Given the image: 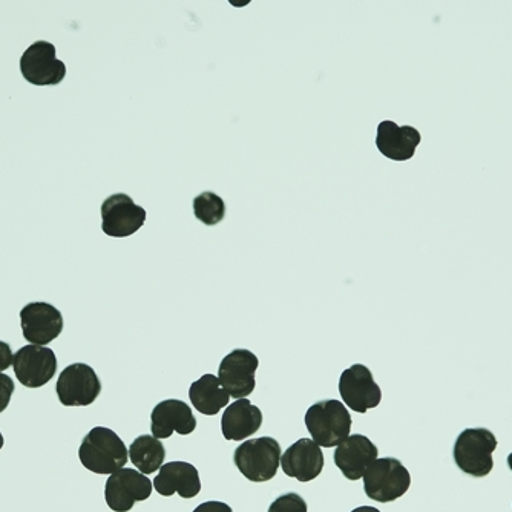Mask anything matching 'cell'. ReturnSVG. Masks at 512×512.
I'll return each mask as SVG.
<instances>
[{"label": "cell", "instance_id": "cell-1", "mask_svg": "<svg viewBox=\"0 0 512 512\" xmlns=\"http://www.w3.org/2000/svg\"><path fill=\"white\" fill-rule=\"evenodd\" d=\"M79 459L86 470L100 476H111L125 468L129 451L119 434L108 427H94L79 448Z\"/></svg>", "mask_w": 512, "mask_h": 512}, {"label": "cell", "instance_id": "cell-2", "mask_svg": "<svg viewBox=\"0 0 512 512\" xmlns=\"http://www.w3.org/2000/svg\"><path fill=\"white\" fill-rule=\"evenodd\" d=\"M310 436L321 448H336L352 431V414L344 402L327 399L313 404L304 416Z\"/></svg>", "mask_w": 512, "mask_h": 512}, {"label": "cell", "instance_id": "cell-3", "mask_svg": "<svg viewBox=\"0 0 512 512\" xmlns=\"http://www.w3.org/2000/svg\"><path fill=\"white\" fill-rule=\"evenodd\" d=\"M497 442L493 431L486 428H467L457 437L453 448L454 462L463 474L486 477L493 471V453Z\"/></svg>", "mask_w": 512, "mask_h": 512}, {"label": "cell", "instance_id": "cell-4", "mask_svg": "<svg viewBox=\"0 0 512 512\" xmlns=\"http://www.w3.org/2000/svg\"><path fill=\"white\" fill-rule=\"evenodd\" d=\"M234 462L250 482H269L281 467V445L270 436L244 440L235 450Z\"/></svg>", "mask_w": 512, "mask_h": 512}, {"label": "cell", "instance_id": "cell-5", "mask_svg": "<svg viewBox=\"0 0 512 512\" xmlns=\"http://www.w3.org/2000/svg\"><path fill=\"white\" fill-rule=\"evenodd\" d=\"M364 491L368 499L379 503H390L401 499L410 490V471L401 460L394 457H381L371 463L365 471Z\"/></svg>", "mask_w": 512, "mask_h": 512}, {"label": "cell", "instance_id": "cell-6", "mask_svg": "<svg viewBox=\"0 0 512 512\" xmlns=\"http://www.w3.org/2000/svg\"><path fill=\"white\" fill-rule=\"evenodd\" d=\"M56 391L63 407H89L99 399L102 381L91 365L77 362L60 373Z\"/></svg>", "mask_w": 512, "mask_h": 512}, {"label": "cell", "instance_id": "cell-7", "mask_svg": "<svg viewBox=\"0 0 512 512\" xmlns=\"http://www.w3.org/2000/svg\"><path fill=\"white\" fill-rule=\"evenodd\" d=\"M339 394L345 407L359 414L373 410L382 401L381 387L376 384L370 368L364 364H355L342 371Z\"/></svg>", "mask_w": 512, "mask_h": 512}, {"label": "cell", "instance_id": "cell-8", "mask_svg": "<svg viewBox=\"0 0 512 512\" xmlns=\"http://www.w3.org/2000/svg\"><path fill=\"white\" fill-rule=\"evenodd\" d=\"M14 375L30 390L45 387L57 373V356L43 345H25L14 353Z\"/></svg>", "mask_w": 512, "mask_h": 512}, {"label": "cell", "instance_id": "cell-9", "mask_svg": "<svg viewBox=\"0 0 512 512\" xmlns=\"http://www.w3.org/2000/svg\"><path fill=\"white\" fill-rule=\"evenodd\" d=\"M152 490L154 486L148 476L134 468H122L106 480V505L114 512H129L135 503L148 500Z\"/></svg>", "mask_w": 512, "mask_h": 512}, {"label": "cell", "instance_id": "cell-10", "mask_svg": "<svg viewBox=\"0 0 512 512\" xmlns=\"http://www.w3.org/2000/svg\"><path fill=\"white\" fill-rule=\"evenodd\" d=\"M20 73L31 85H59L66 76V65L56 57L53 43L34 42L20 57Z\"/></svg>", "mask_w": 512, "mask_h": 512}, {"label": "cell", "instance_id": "cell-11", "mask_svg": "<svg viewBox=\"0 0 512 512\" xmlns=\"http://www.w3.org/2000/svg\"><path fill=\"white\" fill-rule=\"evenodd\" d=\"M260 359L246 348H235L224 356L218 368V379L234 399H246L256 387L255 373Z\"/></svg>", "mask_w": 512, "mask_h": 512}, {"label": "cell", "instance_id": "cell-12", "mask_svg": "<svg viewBox=\"0 0 512 512\" xmlns=\"http://www.w3.org/2000/svg\"><path fill=\"white\" fill-rule=\"evenodd\" d=\"M102 230L108 237L126 238L134 235L145 224L146 214L142 206L134 203L129 195L114 194L102 204Z\"/></svg>", "mask_w": 512, "mask_h": 512}, {"label": "cell", "instance_id": "cell-13", "mask_svg": "<svg viewBox=\"0 0 512 512\" xmlns=\"http://www.w3.org/2000/svg\"><path fill=\"white\" fill-rule=\"evenodd\" d=\"M20 327L30 344L46 347L62 335L63 315L48 302H30L20 310Z\"/></svg>", "mask_w": 512, "mask_h": 512}, {"label": "cell", "instance_id": "cell-14", "mask_svg": "<svg viewBox=\"0 0 512 512\" xmlns=\"http://www.w3.org/2000/svg\"><path fill=\"white\" fill-rule=\"evenodd\" d=\"M197 428L192 408L180 399L158 402L151 413V431L155 439H169L174 433L189 436Z\"/></svg>", "mask_w": 512, "mask_h": 512}, {"label": "cell", "instance_id": "cell-15", "mask_svg": "<svg viewBox=\"0 0 512 512\" xmlns=\"http://www.w3.org/2000/svg\"><path fill=\"white\" fill-rule=\"evenodd\" d=\"M281 468L286 476L298 482H312L324 470V453L315 440L302 437L284 451Z\"/></svg>", "mask_w": 512, "mask_h": 512}, {"label": "cell", "instance_id": "cell-16", "mask_svg": "<svg viewBox=\"0 0 512 512\" xmlns=\"http://www.w3.org/2000/svg\"><path fill=\"white\" fill-rule=\"evenodd\" d=\"M378 456V447L367 436L353 434L336 447L333 459L342 476L356 482L364 477L365 471L378 459Z\"/></svg>", "mask_w": 512, "mask_h": 512}, {"label": "cell", "instance_id": "cell-17", "mask_svg": "<svg viewBox=\"0 0 512 512\" xmlns=\"http://www.w3.org/2000/svg\"><path fill=\"white\" fill-rule=\"evenodd\" d=\"M154 488L163 497L178 494L181 499H194L201 491L200 473L189 462L165 463L155 476Z\"/></svg>", "mask_w": 512, "mask_h": 512}, {"label": "cell", "instance_id": "cell-18", "mask_svg": "<svg viewBox=\"0 0 512 512\" xmlns=\"http://www.w3.org/2000/svg\"><path fill=\"white\" fill-rule=\"evenodd\" d=\"M419 145L421 132L413 126H398L391 120L379 123L376 146L384 157L393 161L410 160Z\"/></svg>", "mask_w": 512, "mask_h": 512}, {"label": "cell", "instance_id": "cell-19", "mask_svg": "<svg viewBox=\"0 0 512 512\" xmlns=\"http://www.w3.org/2000/svg\"><path fill=\"white\" fill-rule=\"evenodd\" d=\"M263 425V413L249 399H237L227 405L221 417V431L226 440L249 439L260 431Z\"/></svg>", "mask_w": 512, "mask_h": 512}, {"label": "cell", "instance_id": "cell-20", "mask_svg": "<svg viewBox=\"0 0 512 512\" xmlns=\"http://www.w3.org/2000/svg\"><path fill=\"white\" fill-rule=\"evenodd\" d=\"M189 399L195 410L200 411L204 416H215L229 405L230 394L224 390L218 376L207 373L198 381L192 382L189 388Z\"/></svg>", "mask_w": 512, "mask_h": 512}, {"label": "cell", "instance_id": "cell-21", "mask_svg": "<svg viewBox=\"0 0 512 512\" xmlns=\"http://www.w3.org/2000/svg\"><path fill=\"white\" fill-rule=\"evenodd\" d=\"M129 459L140 473L149 476L157 473L165 465L166 448L160 439L149 434H142L134 439L129 447Z\"/></svg>", "mask_w": 512, "mask_h": 512}, {"label": "cell", "instance_id": "cell-22", "mask_svg": "<svg viewBox=\"0 0 512 512\" xmlns=\"http://www.w3.org/2000/svg\"><path fill=\"white\" fill-rule=\"evenodd\" d=\"M192 206H194L195 218L206 226H217L226 217V204L223 198L214 192H201L197 198H194Z\"/></svg>", "mask_w": 512, "mask_h": 512}, {"label": "cell", "instance_id": "cell-23", "mask_svg": "<svg viewBox=\"0 0 512 512\" xmlns=\"http://www.w3.org/2000/svg\"><path fill=\"white\" fill-rule=\"evenodd\" d=\"M267 512H309V506L299 494L286 493L276 497Z\"/></svg>", "mask_w": 512, "mask_h": 512}, {"label": "cell", "instance_id": "cell-24", "mask_svg": "<svg viewBox=\"0 0 512 512\" xmlns=\"http://www.w3.org/2000/svg\"><path fill=\"white\" fill-rule=\"evenodd\" d=\"M14 390H16V385H14L13 379L4 375V373H0V413L7 410L11 398H13Z\"/></svg>", "mask_w": 512, "mask_h": 512}, {"label": "cell", "instance_id": "cell-25", "mask_svg": "<svg viewBox=\"0 0 512 512\" xmlns=\"http://www.w3.org/2000/svg\"><path fill=\"white\" fill-rule=\"evenodd\" d=\"M192 512H234V509L220 500H209L198 505Z\"/></svg>", "mask_w": 512, "mask_h": 512}, {"label": "cell", "instance_id": "cell-26", "mask_svg": "<svg viewBox=\"0 0 512 512\" xmlns=\"http://www.w3.org/2000/svg\"><path fill=\"white\" fill-rule=\"evenodd\" d=\"M13 350L8 342L0 341V373H4L5 370L13 365Z\"/></svg>", "mask_w": 512, "mask_h": 512}, {"label": "cell", "instance_id": "cell-27", "mask_svg": "<svg viewBox=\"0 0 512 512\" xmlns=\"http://www.w3.org/2000/svg\"><path fill=\"white\" fill-rule=\"evenodd\" d=\"M352 512H381L375 506H359V508L353 509Z\"/></svg>", "mask_w": 512, "mask_h": 512}, {"label": "cell", "instance_id": "cell-28", "mask_svg": "<svg viewBox=\"0 0 512 512\" xmlns=\"http://www.w3.org/2000/svg\"><path fill=\"white\" fill-rule=\"evenodd\" d=\"M4 445H5L4 434L0 433V450H2V448H4Z\"/></svg>", "mask_w": 512, "mask_h": 512}, {"label": "cell", "instance_id": "cell-29", "mask_svg": "<svg viewBox=\"0 0 512 512\" xmlns=\"http://www.w3.org/2000/svg\"><path fill=\"white\" fill-rule=\"evenodd\" d=\"M508 467H509V470H511V473H512V453L509 454V456H508Z\"/></svg>", "mask_w": 512, "mask_h": 512}]
</instances>
